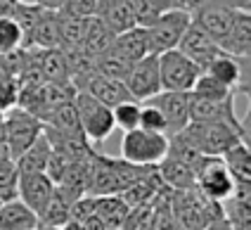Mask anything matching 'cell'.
Wrapping results in <instances>:
<instances>
[{"label":"cell","mask_w":251,"mask_h":230,"mask_svg":"<svg viewBox=\"0 0 251 230\" xmlns=\"http://www.w3.org/2000/svg\"><path fill=\"white\" fill-rule=\"evenodd\" d=\"M190 147H195L201 157H223L225 152L242 140L239 128L230 124H190L187 128L178 133Z\"/></svg>","instance_id":"6da1fadb"},{"label":"cell","mask_w":251,"mask_h":230,"mask_svg":"<svg viewBox=\"0 0 251 230\" xmlns=\"http://www.w3.org/2000/svg\"><path fill=\"white\" fill-rule=\"evenodd\" d=\"M168 154V138L150 130H128L121 138V159L133 166H159Z\"/></svg>","instance_id":"7a4b0ae2"},{"label":"cell","mask_w":251,"mask_h":230,"mask_svg":"<svg viewBox=\"0 0 251 230\" xmlns=\"http://www.w3.org/2000/svg\"><path fill=\"white\" fill-rule=\"evenodd\" d=\"M74 107L78 112V121H81V130H83L85 140L90 143H102L114 133V116L112 109L104 107L102 102H98L90 93L78 90L74 98Z\"/></svg>","instance_id":"3957f363"},{"label":"cell","mask_w":251,"mask_h":230,"mask_svg":"<svg viewBox=\"0 0 251 230\" xmlns=\"http://www.w3.org/2000/svg\"><path fill=\"white\" fill-rule=\"evenodd\" d=\"M195 183L197 190H201V195L216 204L227 202L235 195V178L225 169L221 157H201L195 169Z\"/></svg>","instance_id":"277c9868"},{"label":"cell","mask_w":251,"mask_h":230,"mask_svg":"<svg viewBox=\"0 0 251 230\" xmlns=\"http://www.w3.org/2000/svg\"><path fill=\"white\" fill-rule=\"evenodd\" d=\"M41 135H43V121L38 116L28 114L26 109H22V107H14L10 112H5V133H2V140L7 145L12 159L24 154Z\"/></svg>","instance_id":"5b68a950"},{"label":"cell","mask_w":251,"mask_h":230,"mask_svg":"<svg viewBox=\"0 0 251 230\" xmlns=\"http://www.w3.org/2000/svg\"><path fill=\"white\" fill-rule=\"evenodd\" d=\"M159 76H161V90L168 93H192L201 69L192 59H187L180 50H168L159 55Z\"/></svg>","instance_id":"8992f818"},{"label":"cell","mask_w":251,"mask_h":230,"mask_svg":"<svg viewBox=\"0 0 251 230\" xmlns=\"http://www.w3.org/2000/svg\"><path fill=\"white\" fill-rule=\"evenodd\" d=\"M190 24H192V17L182 10H171V12L159 15V19L152 26H147L152 55L159 57L168 50H178V43H180V38L185 36Z\"/></svg>","instance_id":"52a82bcc"},{"label":"cell","mask_w":251,"mask_h":230,"mask_svg":"<svg viewBox=\"0 0 251 230\" xmlns=\"http://www.w3.org/2000/svg\"><path fill=\"white\" fill-rule=\"evenodd\" d=\"M126 88L130 100L135 102H147L154 95L161 93V76H159V57L150 55V57L140 59L130 67V74L126 78Z\"/></svg>","instance_id":"ba28073f"},{"label":"cell","mask_w":251,"mask_h":230,"mask_svg":"<svg viewBox=\"0 0 251 230\" xmlns=\"http://www.w3.org/2000/svg\"><path fill=\"white\" fill-rule=\"evenodd\" d=\"M152 107H156L166 119V135L173 138L190 126V93H168L161 90L147 100Z\"/></svg>","instance_id":"9c48e42d"},{"label":"cell","mask_w":251,"mask_h":230,"mask_svg":"<svg viewBox=\"0 0 251 230\" xmlns=\"http://www.w3.org/2000/svg\"><path fill=\"white\" fill-rule=\"evenodd\" d=\"M178 50H180L187 59H192L201 72H204V69H206L216 57H221V55H223L221 45L216 43L206 31L199 29L195 22L187 26L185 36H182L180 43H178Z\"/></svg>","instance_id":"30bf717a"},{"label":"cell","mask_w":251,"mask_h":230,"mask_svg":"<svg viewBox=\"0 0 251 230\" xmlns=\"http://www.w3.org/2000/svg\"><path fill=\"white\" fill-rule=\"evenodd\" d=\"M216 121L239 128V116L235 112V98L223 102H213L190 95V124H216Z\"/></svg>","instance_id":"8fae6325"},{"label":"cell","mask_w":251,"mask_h":230,"mask_svg":"<svg viewBox=\"0 0 251 230\" xmlns=\"http://www.w3.org/2000/svg\"><path fill=\"white\" fill-rule=\"evenodd\" d=\"M235 15H237V7H230V5L218 2V5L204 7V10H199L197 15H192V22H195L201 31H206L218 45H223L225 38H227V33H230V29H232ZM221 50H223V48H221Z\"/></svg>","instance_id":"7c38bea8"},{"label":"cell","mask_w":251,"mask_h":230,"mask_svg":"<svg viewBox=\"0 0 251 230\" xmlns=\"http://www.w3.org/2000/svg\"><path fill=\"white\" fill-rule=\"evenodd\" d=\"M55 187L57 185L45 173H26V176H19L17 197L38 216L45 209V204L50 202V197L55 195Z\"/></svg>","instance_id":"4fadbf2b"},{"label":"cell","mask_w":251,"mask_h":230,"mask_svg":"<svg viewBox=\"0 0 251 230\" xmlns=\"http://www.w3.org/2000/svg\"><path fill=\"white\" fill-rule=\"evenodd\" d=\"M95 17L114 36L138 26L135 12H133V0H98V15Z\"/></svg>","instance_id":"5bb4252c"},{"label":"cell","mask_w":251,"mask_h":230,"mask_svg":"<svg viewBox=\"0 0 251 230\" xmlns=\"http://www.w3.org/2000/svg\"><path fill=\"white\" fill-rule=\"evenodd\" d=\"M112 52H116L119 57H124L126 62L135 64L140 59L150 57L152 55V48H150V36H147V29L142 26H135L130 31H124L114 38Z\"/></svg>","instance_id":"9a60e30c"},{"label":"cell","mask_w":251,"mask_h":230,"mask_svg":"<svg viewBox=\"0 0 251 230\" xmlns=\"http://www.w3.org/2000/svg\"><path fill=\"white\" fill-rule=\"evenodd\" d=\"M223 52L232 55V57H247L251 59V12L249 10H237L232 29L227 33L225 43L221 45Z\"/></svg>","instance_id":"2e32d148"},{"label":"cell","mask_w":251,"mask_h":230,"mask_svg":"<svg viewBox=\"0 0 251 230\" xmlns=\"http://www.w3.org/2000/svg\"><path fill=\"white\" fill-rule=\"evenodd\" d=\"M0 230H41V226H38V216L17 197V200L2 202Z\"/></svg>","instance_id":"e0dca14e"},{"label":"cell","mask_w":251,"mask_h":230,"mask_svg":"<svg viewBox=\"0 0 251 230\" xmlns=\"http://www.w3.org/2000/svg\"><path fill=\"white\" fill-rule=\"evenodd\" d=\"M85 93H90L98 102H102L104 107L114 109L116 104L121 102H128L130 95H128V88H126L124 81H116V78H104V76H93L85 86Z\"/></svg>","instance_id":"ac0fdd59"},{"label":"cell","mask_w":251,"mask_h":230,"mask_svg":"<svg viewBox=\"0 0 251 230\" xmlns=\"http://www.w3.org/2000/svg\"><path fill=\"white\" fill-rule=\"evenodd\" d=\"M114 38L116 36L100 22L98 17H90V19L83 22V41H81V48H83L88 55L100 57V55L109 52L114 45Z\"/></svg>","instance_id":"d6986e66"},{"label":"cell","mask_w":251,"mask_h":230,"mask_svg":"<svg viewBox=\"0 0 251 230\" xmlns=\"http://www.w3.org/2000/svg\"><path fill=\"white\" fill-rule=\"evenodd\" d=\"M95 216L104 226V230H121L126 228V221H128V204H126V200L116 197V195L98 197Z\"/></svg>","instance_id":"ffe728a7"},{"label":"cell","mask_w":251,"mask_h":230,"mask_svg":"<svg viewBox=\"0 0 251 230\" xmlns=\"http://www.w3.org/2000/svg\"><path fill=\"white\" fill-rule=\"evenodd\" d=\"M31 48H38V50H59V22H57V12L50 10H43L41 19L36 24V29L31 33Z\"/></svg>","instance_id":"44dd1931"},{"label":"cell","mask_w":251,"mask_h":230,"mask_svg":"<svg viewBox=\"0 0 251 230\" xmlns=\"http://www.w3.org/2000/svg\"><path fill=\"white\" fill-rule=\"evenodd\" d=\"M159 178L168 183L171 187H176V190H195L197 183H195V169L192 166H187V164H182L178 159H171L166 157L161 164H159Z\"/></svg>","instance_id":"7402d4cb"},{"label":"cell","mask_w":251,"mask_h":230,"mask_svg":"<svg viewBox=\"0 0 251 230\" xmlns=\"http://www.w3.org/2000/svg\"><path fill=\"white\" fill-rule=\"evenodd\" d=\"M50 152H52V147L48 143V138L41 135L24 154H19V157L14 159V164H17V169H19V176H26V173H45Z\"/></svg>","instance_id":"603a6c76"},{"label":"cell","mask_w":251,"mask_h":230,"mask_svg":"<svg viewBox=\"0 0 251 230\" xmlns=\"http://www.w3.org/2000/svg\"><path fill=\"white\" fill-rule=\"evenodd\" d=\"M71 221V202L55 187V195L45 204L41 214H38V226L41 230L45 228H64Z\"/></svg>","instance_id":"cb8c5ba5"},{"label":"cell","mask_w":251,"mask_h":230,"mask_svg":"<svg viewBox=\"0 0 251 230\" xmlns=\"http://www.w3.org/2000/svg\"><path fill=\"white\" fill-rule=\"evenodd\" d=\"M221 159H223L225 169L232 173L235 183H251V150L242 140L232 145Z\"/></svg>","instance_id":"d4e9b609"},{"label":"cell","mask_w":251,"mask_h":230,"mask_svg":"<svg viewBox=\"0 0 251 230\" xmlns=\"http://www.w3.org/2000/svg\"><path fill=\"white\" fill-rule=\"evenodd\" d=\"M204 74L213 76L216 81H221L230 90H237V86L242 83V67H239L237 59L232 57V55H227V52H223L221 57L213 59L209 67L204 69Z\"/></svg>","instance_id":"484cf974"},{"label":"cell","mask_w":251,"mask_h":230,"mask_svg":"<svg viewBox=\"0 0 251 230\" xmlns=\"http://www.w3.org/2000/svg\"><path fill=\"white\" fill-rule=\"evenodd\" d=\"M130 67H133L130 62H126L124 57H119L112 50L95 57V74L104 76V78H116V81H124L126 83V78L130 74Z\"/></svg>","instance_id":"4316f807"},{"label":"cell","mask_w":251,"mask_h":230,"mask_svg":"<svg viewBox=\"0 0 251 230\" xmlns=\"http://www.w3.org/2000/svg\"><path fill=\"white\" fill-rule=\"evenodd\" d=\"M190 95H195V98H201V100H213V102H223V100H230V98H235V90H230L227 86H223L221 81H216L213 76L201 72V76L197 78L195 88H192V93Z\"/></svg>","instance_id":"83f0119b"},{"label":"cell","mask_w":251,"mask_h":230,"mask_svg":"<svg viewBox=\"0 0 251 230\" xmlns=\"http://www.w3.org/2000/svg\"><path fill=\"white\" fill-rule=\"evenodd\" d=\"M57 22H59V50L81 48V41H83V22L62 15V12H57Z\"/></svg>","instance_id":"f1b7e54d"},{"label":"cell","mask_w":251,"mask_h":230,"mask_svg":"<svg viewBox=\"0 0 251 230\" xmlns=\"http://www.w3.org/2000/svg\"><path fill=\"white\" fill-rule=\"evenodd\" d=\"M24 48V36L19 24L14 22L12 17H2L0 19V55H12L17 50Z\"/></svg>","instance_id":"f546056e"},{"label":"cell","mask_w":251,"mask_h":230,"mask_svg":"<svg viewBox=\"0 0 251 230\" xmlns=\"http://www.w3.org/2000/svg\"><path fill=\"white\" fill-rule=\"evenodd\" d=\"M140 109H142V104L135 102V100H128V102L116 104V107L112 109L114 126H116V128H121L124 133L140 128Z\"/></svg>","instance_id":"4dcf8cb0"},{"label":"cell","mask_w":251,"mask_h":230,"mask_svg":"<svg viewBox=\"0 0 251 230\" xmlns=\"http://www.w3.org/2000/svg\"><path fill=\"white\" fill-rule=\"evenodd\" d=\"M17 185H19V169H17L14 159L2 161L0 164V200H17Z\"/></svg>","instance_id":"1f68e13d"},{"label":"cell","mask_w":251,"mask_h":230,"mask_svg":"<svg viewBox=\"0 0 251 230\" xmlns=\"http://www.w3.org/2000/svg\"><path fill=\"white\" fill-rule=\"evenodd\" d=\"M140 128L150 130V133L166 135V119H164V114H161L156 107H152L150 102H142V109H140Z\"/></svg>","instance_id":"d6a6232c"},{"label":"cell","mask_w":251,"mask_h":230,"mask_svg":"<svg viewBox=\"0 0 251 230\" xmlns=\"http://www.w3.org/2000/svg\"><path fill=\"white\" fill-rule=\"evenodd\" d=\"M218 2L230 5V7H237V10H249V12H251V5H249V2H244V0H176L178 10L187 12L190 17L197 15V12H199V10H204V7L218 5Z\"/></svg>","instance_id":"836d02e7"},{"label":"cell","mask_w":251,"mask_h":230,"mask_svg":"<svg viewBox=\"0 0 251 230\" xmlns=\"http://www.w3.org/2000/svg\"><path fill=\"white\" fill-rule=\"evenodd\" d=\"M62 15L74 17V19H90L98 15V0H67V5L59 10Z\"/></svg>","instance_id":"e575fe53"},{"label":"cell","mask_w":251,"mask_h":230,"mask_svg":"<svg viewBox=\"0 0 251 230\" xmlns=\"http://www.w3.org/2000/svg\"><path fill=\"white\" fill-rule=\"evenodd\" d=\"M19 102V83L17 78H0V112H10Z\"/></svg>","instance_id":"d590c367"},{"label":"cell","mask_w":251,"mask_h":230,"mask_svg":"<svg viewBox=\"0 0 251 230\" xmlns=\"http://www.w3.org/2000/svg\"><path fill=\"white\" fill-rule=\"evenodd\" d=\"M145 5H150L154 12H159V15H164V12H171V10H178V5H176V0H142Z\"/></svg>","instance_id":"8d00e7d4"},{"label":"cell","mask_w":251,"mask_h":230,"mask_svg":"<svg viewBox=\"0 0 251 230\" xmlns=\"http://www.w3.org/2000/svg\"><path fill=\"white\" fill-rule=\"evenodd\" d=\"M247 100H249V107H247L244 119L239 121V135H242V133H244V135H251V93L247 95Z\"/></svg>","instance_id":"74e56055"},{"label":"cell","mask_w":251,"mask_h":230,"mask_svg":"<svg viewBox=\"0 0 251 230\" xmlns=\"http://www.w3.org/2000/svg\"><path fill=\"white\" fill-rule=\"evenodd\" d=\"M17 0H0V19L2 17H12L14 10H17Z\"/></svg>","instance_id":"f35d334b"},{"label":"cell","mask_w":251,"mask_h":230,"mask_svg":"<svg viewBox=\"0 0 251 230\" xmlns=\"http://www.w3.org/2000/svg\"><path fill=\"white\" fill-rule=\"evenodd\" d=\"M38 5H41L43 10H50V12H59L64 5H67V0H38Z\"/></svg>","instance_id":"ab89813d"},{"label":"cell","mask_w":251,"mask_h":230,"mask_svg":"<svg viewBox=\"0 0 251 230\" xmlns=\"http://www.w3.org/2000/svg\"><path fill=\"white\" fill-rule=\"evenodd\" d=\"M204 230H232V226L227 223V218H225V216H218V218H213Z\"/></svg>","instance_id":"60d3db41"},{"label":"cell","mask_w":251,"mask_h":230,"mask_svg":"<svg viewBox=\"0 0 251 230\" xmlns=\"http://www.w3.org/2000/svg\"><path fill=\"white\" fill-rule=\"evenodd\" d=\"M10 159H12V154H10L7 145H5V140H0V164L2 161H10Z\"/></svg>","instance_id":"b9f144b4"},{"label":"cell","mask_w":251,"mask_h":230,"mask_svg":"<svg viewBox=\"0 0 251 230\" xmlns=\"http://www.w3.org/2000/svg\"><path fill=\"white\" fill-rule=\"evenodd\" d=\"M242 143H244L251 150V135H244V133H242Z\"/></svg>","instance_id":"7bdbcfd3"},{"label":"cell","mask_w":251,"mask_h":230,"mask_svg":"<svg viewBox=\"0 0 251 230\" xmlns=\"http://www.w3.org/2000/svg\"><path fill=\"white\" fill-rule=\"evenodd\" d=\"M17 2H26V5H38V0H17Z\"/></svg>","instance_id":"ee69618b"},{"label":"cell","mask_w":251,"mask_h":230,"mask_svg":"<svg viewBox=\"0 0 251 230\" xmlns=\"http://www.w3.org/2000/svg\"><path fill=\"white\" fill-rule=\"evenodd\" d=\"M0 206H2V200H0Z\"/></svg>","instance_id":"f6af8a7d"}]
</instances>
